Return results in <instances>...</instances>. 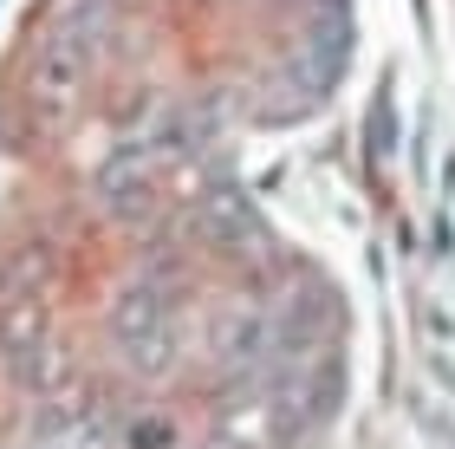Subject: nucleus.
Returning a JSON list of instances; mask_svg holds the SVG:
<instances>
[{"label": "nucleus", "instance_id": "1", "mask_svg": "<svg viewBox=\"0 0 455 449\" xmlns=\"http://www.w3.org/2000/svg\"><path fill=\"white\" fill-rule=\"evenodd\" d=\"M286 430H293V417L280 411V397L267 391V384H235L221 404H215V417H209V437L215 449H274L286 443Z\"/></svg>", "mask_w": 455, "mask_h": 449}, {"label": "nucleus", "instance_id": "2", "mask_svg": "<svg viewBox=\"0 0 455 449\" xmlns=\"http://www.w3.org/2000/svg\"><path fill=\"white\" fill-rule=\"evenodd\" d=\"M85 46L66 33H46V46L33 52V72H27V92H33V105L39 117H72L78 105V92H85Z\"/></svg>", "mask_w": 455, "mask_h": 449}, {"label": "nucleus", "instance_id": "3", "mask_svg": "<svg viewBox=\"0 0 455 449\" xmlns=\"http://www.w3.org/2000/svg\"><path fill=\"white\" fill-rule=\"evenodd\" d=\"M98 209L111 221H150L156 215V176H150V156L143 150H117L98 163Z\"/></svg>", "mask_w": 455, "mask_h": 449}, {"label": "nucleus", "instance_id": "4", "mask_svg": "<svg viewBox=\"0 0 455 449\" xmlns=\"http://www.w3.org/2000/svg\"><path fill=\"white\" fill-rule=\"evenodd\" d=\"M196 235L202 241H215V248H228V254H254V248H267V235H260V215L247 209V196H235L228 182H209V189L196 196Z\"/></svg>", "mask_w": 455, "mask_h": 449}, {"label": "nucleus", "instance_id": "5", "mask_svg": "<svg viewBox=\"0 0 455 449\" xmlns=\"http://www.w3.org/2000/svg\"><path fill=\"white\" fill-rule=\"evenodd\" d=\"M156 325H176V293H170V280L163 274H137V280H124L117 300H111V339H143V333H156Z\"/></svg>", "mask_w": 455, "mask_h": 449}, {"label": "nucleus", "instance_id": "6", "mask_svg": "<svg viewBox=\"0 0 455 449\" xmlns=\"http://www.w3.org/2000/svg\"><path fill=\"white\" fill-rule=\"evenodd\" d=\"M46 339H52V319H46V300L39 293L0 306V365L13 372V384L33 372V358L46 352Z\"/></svg>", "mask_w": 455, "mask_h": 449}, {"label": "nucleus", "instance_id": "7", "mask_svg": "<svg viewBox=\"0 0 455 449\" xmlns=\"http://www.w3.org/2000/svg\"><path fill=\"white\" fill-rule=\"evenodd\" d=\"M117 449H182V423L163 404H137L117 417Z\"/></svg>", "mask_w": 455, "mask_h": 449}, {"label": "nucleus", "instance_id": "8", "mask_svg": "<svg viewBox=\"0 0 455 449\" xmlns=\"http://www.w3.org/2000/svg\"><path fill=\"white\" fill-rule=\"evenodd\" d=\"M117 352H124V365H131L137 378H170L176 358H182V333L176 325H156V333H143V339H124Z\"/></svg>", "mask_w": 455, "mask_h": 449}]
</instances>
